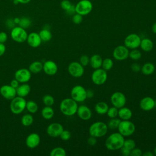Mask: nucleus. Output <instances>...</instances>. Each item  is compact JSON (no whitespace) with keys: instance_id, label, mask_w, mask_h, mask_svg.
<instances>
[{"instance_id":"nucleus-1","label":"nucleus","mask_w":156,"mask_h":156,"mask_svg":"<svg viewBox=\"0 0 156 156\" xmlns=\"http://www.w3.org/2000/svg\"><path fill=\"white\" fill-rule=\"evenodd\" d=\"M124 141V136L119 132H115L110 134L106 138L105 146L110 151L119 150L123 146Z\"/></svg>"},{"instance_id":"nucleus-2","label":"nucleus","mask_w":156,"mask_h":156,"mask_svg":"<svg viewBox=\"0 0 156 156\" xmlns=\"http://www.w3.org/2000/svg\"><path fill=\"white\" fill-rule=\"evenodd\" d=\"M59 107L63 115L66 116H72L76 114L78 104L71 98H68L61 101Z\"/></svg>"},{"instance_id":"nucleus-3","label":"nucleus","mask_w":156,"mask_h":156,"mask_svg":"<svg viewBox=\"0 0 156 156\" xmlns=\"http://www.w3.org/2000/svg\"><path fill=\"white\" fill-rule=\"evenodd\" d=\"M108 126L104 122L96 121L90 125L88 132L90 136L98 138L105 136L108 132Z\"/></svg>"},{"instance_id":"nucleus-4","label":"nucleus","mask_w":156,"mask_h":156,"mask_svg":"<svg viewBox=\"0 0 156 156\" xmlns=\"http://www.w3.org/2000/svg\"><path fill=\"white\" fill-rule=\"evenodd\" d=\"M26 101L24 98L20 96H15L11 100L10 104V109L12 113L19 115L26 108Z\"/></svg>"},{"instance_id":"nucleus-5","label":"nucleus","mask_w":156,"mask_h":156,"mask_svg":"<svg viewBox=\"0 0 156 156\" xmlns=\"http://www.w3.org/2000/svg\"><path fill=\"white\" fill-rule=\"evenodd\" d=\"M117 129L123 136H129L134 133L135 126L130 120H121Z\"/></svg>"},{"instance_id":"nucleus-6","label":"nucleus","mask_w":156,"mask_h":156,"mask_svg":"<svg viewBox=\"0 0 156 156\" xmlns=\"http://www.w3.org/2000/svg\"><path fill=\"white\" fill-rule=\"evenodd\" d=\"M70 95L71 98L77 103L82 102L87 99V90L80 85H75L71 88Z\"/></svg>"},{"instance_id":"nucleus-7","label":"nucleus","mask_w":156,"mask_h":156,"mask_svg":"<svg viewBox=\"0 0 156 156\" xmlns=\"http://www.w3.org/2000/svg\"><path fill=\"white\" fill-rule=\"evenodd\" d=\"M28 34L26 29L20 26H15L11 29L10 37L12 39L17 43H23L26 41Z\"/></svg>"},{"instance_id":"nucleus-8","label":"nucleus","mask_w":156,"mask_h":156,"mask_svg":"<svg viewBox=\"0 0 156 156\" xmlns=\"http://www.w3.org/2000/svg\"><path fill=\"white\" fill-rule=\"evenodd\" d=\"M107 71L102 68L95 69L91 74V79L93 83L96 85H101L105 83L107 79Z\"/></svg>"},{"instance_id":"nucleus-9","label":"nucleus","mask_w":156,"mask_h":156,"mask_svg":"<svg viewBox=\"0 0 156 156\" xmlns=\"http://www.w3.org/2000/svg\"><path fill=\"white\" fill-rule=\"evenodd\" d=\"M76 13L85 16L93 10V4L90 0H80L75 5Z\"/></svg>"},{"instance_id":"nucleus-10","label":"nucleus","mask_w":156,"mask_h":156,"mask_svg":"<svg viewBox=\"0 0 156 156\" xmlns=\"http://www.w3.org/2000/svg\"><path fill=\"white\" fill-rule=\"evenodd\" d=\"M141 40V38L139 35L134 33L130 34L126 36L124 40V46L129 49H137L140 47Z\"/></svg>"},{"instance_id":"nucleus-11","label":"nucleus","mask_w":156,"mask_h":156,"mask_svg":"<svg viewBox=\"0 0 156 156\" xmlns=\"http://www.w3.org/2000/svg\"><path fill=\"white\" fill-rule=\"evenodd\" d=\"M68 71L69 74L73 77H81L84 74V66H83L78 62H72L68 66Z\"/></svg>"},{"instance_id":"nucleus-12","label":"nucleus","mask_w":156,"mask_h":156,"mask_svg":"<svg viewBox=\"0 0 156 156\" xmlns=\"http://www.w3.org/2000/svg\"><path fill=\"white\" fill-rule=\"evenodd\" d=\"M110 101L113 106L119 108L125 106L126 104V97L121 91H115L110 96Z\"/></svg>"},{"instance_id":"nucleus-13","label":"nucleus","mask_w":156,"mask_h":156,"mask_svg":"<svg viewBox=\"0 0 156 156\" xmlns=\"http://www.w3.org/2000/svg\"><path fill=\"white\" fill-rule=\"evenodd\" d=\"M129 50L124 45L116 46L113 51V57L118 61H123L129 57Z\"/></svg>"},{"instance_id":"nucleus-14","label":"nucleus","mask_w":156,"mask_h":156,"mask_svg":"<svg viewBox=\"0 0 156 156\" xmlns=\"http://www.w3.org/2000/svg\"><path fill=\"white\" fill-rule=\"evenodd\" d=\"M63 129V127L61 124L58 122H52L47 127L46 133L51 137L57 138L60 136Z\"/></svg>"},{"instance_id":"nucleus-15","label":"nucleus","mask_w":156,"mask_h":156,"mask_svg":"<svg viewBox=\"0 0 156 156\" xmlns=\"http://www.w3.org/2000/svg\"><path fill=\"white\" fill-rule=\"evenodd\" d=\"M31 72L27 68H20L15 73V79L20 83H27L31 78Z\"/></svg>"},{"instance_id":"nucleus-16","label":"nucleus","mask_w":156,"mask_h":156,"mask_svg":"<svg viewBox=\"0 0 156 156\" xmlns=\"http://www.w3.org/2000/svg\"><path fill=\"white\" fill-rule=\"evenodd\" d=\"M0 94L5 99L12 100L16 96V91L10 85H4L0 88Z\"/></svg>"},{"instance_id":"nucleus-17","label":"nucleus","mask_w":156,"mask_h":156,"mask_svg":"<svg viewBox=\"0 0 156 156\" xmlns=\"http://www.w3.org/2000/svg\"><path fill=\"white\" fill-rule=\"evenodd\" d=\"M140 107L144 111H150L156 106V101L150 96H146L142 98L139 104Z\"/></svg>"},{"instance_id":"nucleus-18","label":"nucleus","mask_w":156,"mask_h":156,"mask_svg":"<svg viewBox=\"0 0 156 156\" xmlns=\"http://www.w3.org/2000/svg\"><path fill=\"white\" fill-rule=\"evenodd\" d=\"M76 114L80 119L83 121L89 120L92 116L91 110L85 105H78Z\"/></svg>"},{"instance_id":"nucleus-19","label":"nucleus","mask_w":156,"mask_h":156,"mask_svg":"<svg viewBox=\"0 0 156 156\" xmlns=\"http://www.w3.org/2000/svg\"><path fill=\"white\" fill-rule=\"evenodd\" d=\"M43 70L48 76L55 75L58 71V66L56 63L52 60H47L43 63Z\"/></svg>"},{"instance_id":"nucleus-20","label":"nucleus","mask_w":156,"mask_h":156,"mask_svg":"<svg viewBox=\"0 0 156 156\" xmlns=\"http://www.w3.org/2000/svg\"><path fill=\"white\" fill-rule=\"evenodd\" d=\"M40 143V136L37 133H31L26 138V144L30 149L37 147Z\"/></svg>"},{"instance_id":"nucleus-21","label":"nucleus","mask_w":156,"mask_h":156,"mask_svg":"<svg viewBox=\"0 0 156 156\" xmlns=\"http://www.w3.org/2000/svg\"><path fill=\"white\" fill-rule=\"evenodd\" d=\"M26 41L30 47L34 48L40 46L42 42L39 34L34 32H30L29 34H28Z\"/></svg>"},{"instance_id":"nucleus-22","label":"nucleus","mask_w":156,"mask_h":156,"mask_svg":"<svg viewBox=\"0 0 156 156\" xmlns=\"http://www.w3.org/2000/svg\"><path fill=\"white\" fill-rule=\"evenodd\" d=\"M132 116V110L125 106L118 108V117L121 120H130Z\"/></svg>"},{"instance_id":"nucleus-23","label":"nucleus","mask_w":156,"mask_h":156,"mask_svg":"<svg viewBox=\"0 0 156 156\" xmlns=\"http://www.w3.org/2000/svg\"><path fill=\"white\" fill-rule=\"evenodd\" d=\"M16 91L17 96L24 98L29 94L30 91V86L26 83H23L16 88Z\"/></svg>"},{"instance_id":"nucleus-24","label":"nucleus","mask_w":156,"mask_h":156,"mask_svg":"<svg viewBox=\"0 0 156 156\" xmlns=\"http://www.w3.org/2000/svg\"><path fill=\"white\" fill-rule=\"evenodd\" d=\"M102 58L99 54H94L90 57V63L91 67L94 69L101 67L102 63Z\"/></svg>"},{"instance_id":"nucleus-25","label":"nucleus","mask_w":156,"mask_h":156,"mask_svg":"<svg viewBox=\"0 0 156 156\" xmlns=\"http://www.w3.org/2000/svg\"><path fill=\"white\" fill-rule=\"evenodd\" d=\"M140 47L143 51L149 52L154 48V43L150 38H144L141 40Z\"/></svg>"},{"instance_id":"nucleus-26","label":"nucleus","mask_w":156,"mask_h":156,"mask_svg":"<svg viewBox=\"0 0 156 156\" xmlns=\"http://www.w3.org/2000/svg\"><path fill=\"white\" fill-rule=\"evenodd\" d=\"M108 108L109 107L106 102L104 101H100L95 104L94 110L98 114L102 115L107 113Z\"/></svg>"},{"instance_id":"nucleus-27","label":"nucleus","mask_w":156,"mask_h":156,"mask_svg":"<svg viewBox=\"0 0 156 156\" xmlns=\"http://www.w3.org/2000/svg\"><path fill=\"white\" fill-rule=\"evenodd\" d=\"M41 114L42 117L47 120L51 119L54 115V110L51 106H46L41 110Z\"/></svg>"},{"instance_id":"nucleus-28","label":"nucleus","mask_w":156,"mask_h":156,"mask_svg":"<svg viewBox=\"0 0 156 156\" xmlns=\"http://www.w3.org/2000/svg\"><path fill=\"white\" fill-rule=\"evenodd\" d=\"M155 66L153 63L151 62H147L145 63L141 68V73L146 76L151 75L154 73L155 71Z\"/></svg>"},{"instance_id":"nucleus-29","label":"nucleus","mask_w":156,"mask_h":156,"mask_svg":"<svg viewBox=\"0 0 156 156\" xmlns=\"http://www.w3.org/2000/svg\"><path fill=\"white\" fill-rule=\"evenodd\" d=\"M29 69L31 73H39L41 70H43V63L39 61H34L30 64Z\"/></svg>"},{"instance_id":"nucleus-30","label":"nucleus","mask_w":156,"mask_h":156,"mask_svg":"<svg viewBox=\"0 0 156 156\" xmlns=\"http://www.w3.org/2000/svg\"><path fill=\"white\" fill-rule=\"evenodd\" d=\"M39 35L42 41H49L51 40L52 37V35L51 32L50 31L49 29H46L44 28L43 29H41L40 32H39Z\"/></svg>"},{"instance_id":"nucleus-31","label":"nucleus","mask_w":156,"mask_h":156,"mask_svg":"<svg viewBox=\"0 0 156 156\" xmlns=\"http://www.w3.org/2000/svg\"><path fill=\"white\" fill-rule=\"evenodd\" d=\"M21 122V124L25 127L30 126L34 122V117L30 113L25 114L22 116Z\"/></svg>"},{"instance_id":"nucleus-32","label":"nucleus","mask_w":156,"mask_h":156,"mask_svg":"<svg viewBox=\"0 0 156 156\" xmlns=\"http://www.w3.org/2000/svg\"><path fill=\"white\" fill-rule=\"evenodd\" d=\"M26 108L30 113H35L38 111V107L36 102L32 100H30L26 102Z\"/></svg>"},{"instance_id":"nucleus-33","label":"nucleus","mask_w":156,"mask_h":156,"mask_svg":"<svg viewBox=\"0 0 156 156\" xmlns=\"http://www.w3.org/2000/svg\"><path fill=\"white\" fill-rule=\"evenodd\" d=\"M66 152L65 149L62 147H55L50 152L51 156H65Z\"/></svg>"},{"instance_id":"nucleus-34","label":"nucleus","mask_w":156,"mask_h":156,"mask_svg":"<svg viewBox=\"0 0 156 156\" xmlns=\"http://www.w3.org/2000/svg\"><path fill=\"white\" fill-rule=\"evenodd\" d=\"M121 121V120L119 118H117V117L113 118H110V120L108 121V123L107 124L108 128L112 130L118 129V127Z\"/></svg>"},{"instance_id":"nucleus-35","label":"nucleus","mask_w":156,"mask_h":156,"mask_svg":"<svg viewBox=\"0 0 156 156\" xmlns=\"http://www.w3.org/2000/svg\"><path fill=\"white\" fill-rule=\"evenodd\" d=\"M142 54L140 51H139L137 49H131V51L129 52V57L134 61H136L140 60L141 58Z\"/></svg>"},{"instance_id":"nucleus-36","label":"nucleus","mask_w":156,"mask_h":156,"mask_svg":"<svg viewBox=\"0 0 156 156\" xmlns=\"http://www.w3.org/2000/svg\"><path fill=\"white\" fill-rule=\"evenodd\" d=\"M113 66V61L110 58H105L102 60V68L105 71L110 70Z\"/></svg>"},{"instance_id":"nucleus-37","label":"nucleus","mask_w":156,"mask_h":156,"mask_svg":"<svg viewBox=\"0 0 156 156\" xmlns=\"http://www.w3.org/2000/svg\"><path fill=\"white\" fill-rule=\"evenodd\" d=\"M31 23H32V21L29 18L22 17V18H20V22L18 23V25L20 27L26 29L31 25Z\"/></svg>"},{"instance_id":"nucleus-38","label":"nucleus","mask_w":156,"mask_h":156,"mask_svg":"<svg viewBox=\"0 0 156 156\" xmlns=\"http://www.w3.org/2000/svg\"><path fill=\"white\" fill-rule=\"evenodd\" d=\"M43 102L46 106H52L54 104V98L50 94H46L43 97Z\"/></svg>"},{"instance_id":"nucleus-39","label":"nucleus","mask_w":156,"mask_h":156,"mask_svg":"<svg viewBox=\"0 0 156 156\" xmlns=\"http://www.w3.org/2000/svg\"><path fill=\"white\" fill-rule=\"evenodd\" d=\"M106 114L108 116V117L110 118H116V117H118V108L114 107V106L109 107Z\"/></svg>"},{"instance_id":"nucleus-40","label":"nucleus","mask_w":156,"mask_h":156,"mask_svg":"<svg viewBox=\"0 0 156 156\" xmlns=\"http://www.w3.org/2000/svg\"><path fill=\"white\" fill-rule=\"evenodd\" d=\"M135 146H136V143H135V141L133 140L130 139V138L124 140V144H123V147H126V148L131 151L134 147H135Z\"/></svg>"},{"instance_id":"nucleus-41","label":"nucleus","mask_w":156,"mask_h":156,"mask_svg":"<svg viewBox=\"0 0 156 156\" xmlns=\"http://www.w3.org/2000/svg\"><path fill=\"white\" fill-rule=\"evenodd\" d=\"M59 137L63 141H68L71 138V133L69 130L63 129Z\"/></svg>"},{"instance_id":"nucleus-42","label":"nucleus","mask_w":156,"mask_h":156,"mask_svg":"<svg viewBox=\"0 0 156 156\" xmlns=\"http://www.w3.org/2000/svg\"><path fill=\"white\" fill-rule=\"evenodd\" d=\"M83 21V16L79 13H74L72 16V21L75 24H79Z\"/></svg>"},{"instance_id":"nucleus-43","label":"nucleus","mask_w":156,"mask_h":156,"mask_svg":"<svg viewBox=\"0 0 156 156\" xmlns=\"http://www.w3.org/2000/svg\"><path fill=\"white\" fill-rule=\"evenodd\" d=\"M83 66H86L88 65H89L90 63V57L85 54L82 55L79 58V62Z\"/></svg>"},{"instance_id":"nucleus-44","label":"nucleus","mask_w":156,"mask_h":156,"mask_svg":"<svg viewBox=\"0 0 156 156\" xmlns=\"http://www.w3.org/2000/svg\"><path fill=\"white\" fill-rule=\"evenodd\" d=\"M72 5L73 4L69 0H62L60 2V7L65 12L67 11L71 7Z\"/></svg>"},{"instance_id":"nucleus-45","label":"nucleus","mask_w":156,"mask_h":156,"mask_svg":"<svg viewBox=\"0 0 156 156\" xmlns=\"http://www.w3.org/2000/svg\"><path fill=\"white\" fill-rule=\"evenodd\" d=\"M142 154H143V152L139 148L134 147L133 149L130 151L131 156H141Z\"/></svg>"},{"instance_id":"nucleus-46","label":"nucleus","mask_w":156,"mask_h":156,"mask_svg":"<svg viewBox=\"0 0 156 156\" xmlns=\"http://www.w3.org/2000/svg\"><path fill=\"white\" fill-rule=\"evenodd\" d=\"M131 69L134 73H138L141 71V66L138 63H133L131 65Z\"/></svg>"},{"instance_id":"nucleus-47","label":"nucleus","mask_w":156,"mask_h":156,"mask_svg":"<svg viewBox=\"0 0 156 156\" xmlns=\"http://www.w3.org/2000/svg\"><path fill=\"white\" fill-rule=\"evenodd\" d=\"M8 39V35L5 32H0V43H5Z\"/></svg>"},{"instance_id":"nucleus-48","label":"nucleus","mask_w":156,"mask_h":156,"mask_svg":"<svg viewBox=\"0 0 156 156\" xmlns=\"http://www.w3.org/2000/svg\"><path fill=\"white\" fill-rule=\"evenodd\" d=\"M87 143L90 146H94L97 143V138L94 136H90L87 140Z\"/></svg>"},{"instance_id":"nucleus-49","label":"nucleus","mask_w":156,"mask_h":156,"mask_svg":"<svg viewBox=\"0 0 156 156\" xmlns=\"http://www.w3.org/2000/svg\"><path fill=\"white\" fill-rule=\"evenodd\" d=\"M120 150H121V153L122 155H124V156L130 155V150H129L123 146L120 149Z\"/></svg>"},{"instance_id":"nucleus-50","label":"nucleus","mask_w":156,"mask_h":156,"mask_svg":"<svg viewBox=\"0 0 156 156\" xmlns=\"http://www.w3.org/2000/svg\"><path fill=\"white\" fill-rule=\"evenodd\" d=\"M65 13L68 15H73L74 13H76V10H75V5H72L71 7L65 12Z\"/></svg>"},{"instance_id":"nucleus-51","label":"nucleus","mask_w":156,"mask_h":156,"mask_svg":"<svg viewBox=\"0 0 156 156\" xmlns=\"http://www.w3.org/2000/svg\"><path fill=\"white\" fill-rule=\"evenodd\" d=\"M10 85L12 87H13V88H15L16 89V88L20 85V82H19L16 79H13V80H11Z\"/></svg>"},{"instance_id":"nucleus-52","label":"nucleus","mask_w":156,"mask_h":156,"mask_svg":"<svg viewBox=\"0 0 156 156\" xmlns=\"http://www.w3.org/2000/svg\"><path fill=\"white\" fill-rule=\"evenodd\" d=\"M5 50H6V47L4 43H0V57H1L5 54Z\"/></svg>"},{"instance_id":"nucleus-53","label":"nucleus","mask_w":156,"mask_h":156,"mask_svg":"<svg viewBox=\"0 0 156 156\" xmlns=\"http://www.w3.org/2000/svg\"><path fill=\"white\" fill-rule=\"evenodd\" d=\"M94 95V93L93 90L88 89L87 90V98H92Z\"/></svg>"},{"instance_id":"nucleus-54","label":"nucleus","mask_w":156,"mask_h":156,"mask_svg":"<svg viewBox=\"0 0 156 156\" xmlns=\"http://www.w3.org/2000/svg\"><path fill=\"white\" fill-rule=\"evenodd\" d=\"M6 24H7V26L9 27H11L12 29L13 27H15V25H14V24H15V23H14L13 20H12V19L8 20L7 21V22H6Z\"/></svg>"},{"instance_id":"nucleus-55","label":"nucleus","mask_w":156,"mask_h":156,"mask_svg":"<svg viewBox=\"0 0 156 156\" xmlns=\"http://www.w3.org/2000/svg\"><path fill=\"white\" fill-rule=\"evenodd\" d=\"M154 154L151 151H146L145 152L143 153L142 155L143 156H153Z\"/></svg>"},{"instance_id":"nucleus-56","label":"nucleus","mask_w":156,"mask_h":156,"mask_svg":"<svg viewBox=\"0 0 156 156\" xmlns=\"http://www.w3.org/2000/svg\"><path fill=\"white\" fill-rule=\"evenodd\" d=\"M20 4H27L30 2L31 0H17Z\"/></svg>"},{"instance_id":"nucleus-57","label":"nucleus","mask_w":156,"mask_h":156,"mask_svg":"<svg viewBox=\"0 0 156 156\" xmlns=\"http://www.w3.org/2000/svg\"><path fill=\"white\" fill-rule=\"evenodd\" d=\"M151 29H152V32H153L154 34H156V22H155V23L152 24Z\"/></svg>"},{"instance_id":"nucleus-58","label":"nucleus","mask_w":156,"mask_h":156,"mask_svg":"<svg viewBox=\"0 0 156 156\" xmlns=\"http://www.w3.org/2000/svg\"><path fill=\"white\" fill-rule=\"evenodd\" d=\"M20 18H18V17H16V18H15L14 19H13V21H14V23H15V24H18V23H19V22H20Z\"/></svg>"},{"instance_id":"nucleus-59","label":"nucleus","mask_w":156,"mask_h":156,"mask_svg":"<svg viewBox=\"0 0 156 156\" xmlns=\"http://www.w3.org/2000/svg\"><path fill=\"white\" fill-rule=\"evenodd\" d=\"M154 154L155 155H156V146L154 147Z\"/></svg>"},{"instance_id":"nucleus-60","label":"nucleus","mask_w":156,"mask_h":156,"mask_svg":"<svg viewBox=\"0 0 156 156\" xmlns=\"http://www.w3.org/2000/svg\"><path fill=\"white\" fill-rule=\"evenodd\" d=\"M10 1H13V0H10Z\"/></svg>"}]
</instances>
